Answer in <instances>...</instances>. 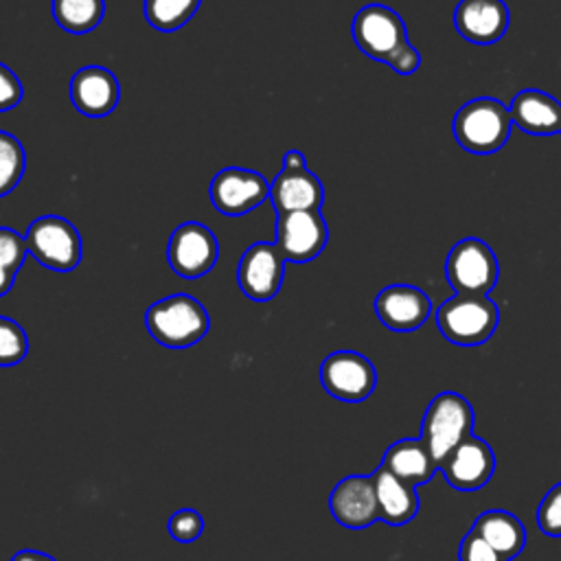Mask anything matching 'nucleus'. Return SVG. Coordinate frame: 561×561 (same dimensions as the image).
I'll list each match as a JSON object with an SVG mask.
<instances>
[{
  "instance_id": "1",
  "label": "nucleus",
  "mask_w": 561,
  "mask_h": 561,
  "mask_svg": "<svg viewBox=\"0 0 561 561\" xmlns=\"http://www.w3.org/2000/svg\"><path fill=\"white\" fill-rule=\"evenodd\" d=\"M145 327L158 344L186 348L202 342L210 329V318L197 298L188 294H173L156 300L145 311Z\"/></svg>"
},
{
  "instance_id": "2",
  "label": "nucleus",
  "mask_w": 561,
  "mask_h": 561,
  "mask_svg": "<svg viewBox=\"0 0 561 561\" xmlns=\"http://www.w3.org/2000/svg\"><path fill=\"white\" fill-rule=\"evenodd\" d=\"M440 335L458 346L484 344L500 324V309L489 294H454L436 309Z\"/></svg>"
},
{
  "instance_id": "3",
  "label": "nucleus",
  "mask_w": 561,
  "mask_h": 561,
  "mask_svg": "<svg viewBox=\"0 0 561 561\" xmlns=\"http://www.w3.org/2000/svg\"><path fill=\"white\" fill-rule=\"evenodd\" d=\"M513 127L508 107L491 96L467 101L454 116V136L471 153H493L504 147Z\"/></svg>"
},
{
  "instance_id": "4",
  "label": "nucleus",
  "mask_w": 561,
  "mask_h": 561,
  "mask_svg": "<svg viewBox=\"0 0 561 561\" xmlns=\"http://www.w3.org/2000/svg\"><path fill=\"white\" fill-rule=\"evenodd\" d=\"M476 414L471 403L460 394L445 390L436 394L421 421V440L427 445L436 465L467 436L473 434Z\"/></svg>"
},
{
  "instance_id": "5",
  "label": "nucleus",
  "mask_w": 561,
  "mask_h": 561,
  "mask_svg": "<svg viewBox=\"0 0 561 561\" xmlns=\"http://www.w3.org/2000/svg\"><path fill=\"white\" fill-rule=\"evenodd\" d=\"M26 250L53 272H70L81 263L83 245L79 230L59 215H42L26 230Z\"/></svg>"
},
{
  "instance_id": "6",
  "label": "nucleus",
  "mask_w": 561,
  "mask_h": 561,
  "mask_svg": "<svg viewBox=\"0 0 561 561\" xmlns=\"http://www.w3.org/2000/svg\"><path fill=\"white\" fill-rule=\"evenodd\" d=\"M445 274L456 294H489L497 285L500 265L489 243L467 237L449 250Z\"/></svg>"
},
{
  "instance_id": "7",
  "label": "nucleus",
  "mask_w": 561,
  "mask_h": 561,
  "mask_svg": "<svg viewBox=\"0 0 561 561\" xmlns=\"http://www.w3.org/2000/svg\"><path fill=\"white\" fill-rule=\"evenodd\" d=\"M320 383L331 397L357 403L373 394L377 370L373 362L357 351H335L320 364Z\"/></svg>"
},
{
  "instance_id": "8",
  "label": "nucleus",
  "mask_w": 561,
  "mask_h": 561,
  "mask_svg": "<svg viewBox=\"0 0 561 561\" xmlns=\"http://www.w3.org/2000/svg\"><path fill=\"white\" fill-rule=\"evenodd\" d=\"M353 39L364 55L388 64L408 42V31L399 13L390 7L366 4L353 18Z\"/></svg>"
},
{
  "instance_id": "9",
  "label": "nucleus",
  "mask_w": 561,
  "mask_h": 561,
  "mask_svg": "<svg viewBox=\"0 0 561 561\" xmlns=\"http://www.w3.org/2000/svg\"><path fill=\"white\" fill-rule=\"evenodd\" d=\"M219 256V243L213 230L199 221L180 224L167 245V261L182 278L206 276Z\"/></svg>"
},
{
  "instance_id": "10",
  "label": "nucleus",
  "mask_w": 561,
  "mask_h": 561,
  "mask_svg": "<svg viewBox=\"0 0 561 561\" xmlns=\"http://www.w3.org/2000/svg\"><path fill=\"white\" fill-rule=\"evenodd\" d=\"M329 241V228L320 210L283 213L276 219V245L285 261L307 263L316 259Z\"/></svg>"
},
{
  "instance_id": "11",
  "label": "nucleus",
  "mask_w": 561,
  "mask_h": 561,
  "mask_svg": "<svg viewBox=\"0 0 561 561\" xmlns=\"http://www.w3.org/2000/svg\"><path fill=\"white\" fill-rule=\"evenodd\" d=\"M213 206L228 217L245 215L270 197L267 180L252 169L226 167L210 182Z\"/></svg>"
},
{
  "instance_id": "12",
  "label": "nucleus",
  "mask_w": 561,
  "mask_h": 561,
  "mask_svg": "<svg viewBox=\"0 0 561 561\" xmlns=\"http://www.w3.org/2000/svg\"><path fill=\"white\" fill-rule=\"evenodd\" d=\"M285 274V256L276 243L256 241L252 243L239 261L237 280L241 291L252 300H270L278 294Z\"/></svg>"
},
{
  "instance_id": "13",
  "label": "nucleus",
  "mask_w": 561,
  "mask_h": 561,
  "mask_svg": "<svg viewBox=\"0 0 561 561\" xmlns=\"http://www.w3.org/2000/svg\"><path fill=\"white\" fill-rule=\"evenodd\" d=\"M449 486L458 491L482 489L495 471V454L484 438L467 436L438 465Z\"/></svg>"
},
{
  "instance_id": "14",
  "label": "nucleus",
  "mask_w": 561,
  "mask_h": 561,
  "mask_svg": "<svg viewBox=\"0 0 561 561\" xmlns=\"http://www.w3.org/2000/svg\"><path fill=\"white\" fill-rule=\"evenodd\" d=\"M375 313L383 327L408 333L427 322V318L432 316V300L423 289L397 283L383 287L377 294Z\"/></svg>"
},
{
  "instance_id": "15",
  "label": "nucleus",
  "mask_w": 561,
  "mask_h": 561,
  "mask_svg": "<svg viewBox=\"0 0 561 561\" xmlns=\"http://www.w3.org/2000/svg\"><path fill=\"white\" fill-rule=\"evenodd\" d=\"M329 508L337 524L346 528H366L379 519V506L375 484L370 476H346L342 478L331 495Z\"/></svg>"
},
{
  "instance_id": "16",
  "label": "nucleus",
  "mask_w": 561,
  "mask_h": 561,
  "mask_svg": "<svg viewBox=\"0 0 561 561\" xmlns=\"http://www.w3.org/2000/svg\"><path fill=\"white\" fill-rule=\"evenodd\" d=\"M121 99V83L103 66H85L70 79V101L77 112L90 118H101L114 112Z\"/></svg>"
},
{
  "instance_id": "17",
  "label": "nucleus",
  "mask_w": 561,
  "mask_h": 561,
  "mask_svg": "<svg viewBox=\"0 0 561 561\" xmlns=\"http://www.w3.org/2000/svg\"><path fill=\"white\" fill-rule=\"evenodd\" d=\"M508 7L504 0H460L454 11L458 33L473 44H493L508 28Z\"/></svg>"
},
{
  "instance_id": "18",
  "label": "nucleus",
  "mask_w": 561,
  "mask_h": 561,
  "mask_svg": "<svg viewBox=\"0 0 561 561\" xmlns=\"http://www.w3.org/2000/svg\"><path fill=\"white\" fill-rule=\"evenodd\" d=\"M270 199L276 215L294 210H320L324 202V188L316 173L307 167H283L270 184Z\"/></svg>"
},
{
  "instance_id": "19",
  "label": "nucleus",
  "mask_w": 561,
  "mask_h": 561,
  "mask_svg": "<svg viewBox=\"0 0 561 561\" xmlns=\"http://www.w3.org/2000/svg\"><path fill=\"white\" fill-rule=\"evenodd\" d=\"M377 506H379V519L390 526H403L412 522L419 513V497L416 486L397 478L388 469L379 467L373 476Z\"/></svg>"
},
{
  "instance_id": "20",
  "label": "nucleus",
  "mask_w": 561,
  "mask_h": 561,
  "mask_svg": "<svg viewBox=\"0 0 561 561\" xmlns=\"http://www.w3.org/2000/svg\"><path fill=\"white\" fill-rule=\"evenodd\" d=\"M513 123L535 136H548L561 131V103L541 90H522L511 101Z\"/></svg>"
},
{
  "instance_id": "21",
  "label": "nucleus",
  "mask_w": 561,
  "mask_h": 561,
  "mask_svg": "<svg viewBox=\"0 0 561 561\" xmlns=\"http://www.w3.org/2000/svg\"><path fill=\"white\" fill-rule=\"evenodd\" d=\"M381 467L414 486L427 484L438 469V465L434 462V458H432L427 445L421 440V436L419 438H401V440L392 443L381 458Z\"/></svg>"
},
{
  "instance_id": "22",
  "label": "nucleus",
  "mask_w": 561,
  "mask_h": 561,
  "mask_svg": "<svg viewBox=\"0 0 561 561\" xmlns=\"http://www.w3.org/2000/svg\"><path fill=\"white\" fill-rule=\"evenodd\" d=\"M478 535H482L506 561L515 559L526 546V528L524 524L508 511H484L476 517L471 526Z\"/></svg>"
},
{
  "instance_id": "23",
  "label": "nucleus",
  "mask_w": 561,
  "mask_h": 561,
  "mask_svg": "<svg viewBox=\"0 0 561 561\" xmlns=\"http://www.w3.org/2000/svg\"><path fill=\"white\" fill-rule=\"evenodd\" d=\"M50 9L55 22L64 31L83 35L101 24L105 15V0H53Z\"/></svg>"
},
{
  "instance_id": "24",
  "label": "nucleus",
  "mask_w": 561,
  "mask_h": 561,
  "mask_svg": "<svg viewBox=\"0 0 561 561\" xmlns=\"http://www.w3.org/2000/svg\"><path fill=\"white\" fill-rule=\"evenodd\" d=\"M202 0H145V20L162 33L178 31L184 26L195 11L199 9Z\"/></svg>"
},
{
  "instance_id": "25",
  "label": "nucleus",
  "mask_w": 561,
  "mask_h": 561,
  "mask_svg": "<svg viewBox=\"0 0 561 561\" xmlns=\"http://www.w3.org/2000/svg\"><path fill=\"white\" fill-rule=\"evenodd\" d=\"M26 241L13 228L0 226V296L9 294L26 256Z\"/></svg>"
},
{
  "instance_id": "26",
  "label": "nucleus",
  "mask_w": 561,
  "mask_h": 561,
  "mask_svg": "<svg viewBox=\"0 0 561 561\" xmlns=\"http://www.w3.org/2000/svg\"><path fill=\"white\" fill-rule=\"evenodd\" d=\"M26 167V153L22 142L0 129V197L9 195L22 180Z\"/></svg>"
},
{
  "instance_id": "27",
  "label": "nucleus",
  "mask_w": 561,
  "mask_h": 561,
  "mask_svg": "<svg viewBox=\"0 0 561 561\" xmlns=\"http://www.w3.org/2000/svg\"><path fill=\"white\" fill-rule=\"evenodd\" d=\"M28 355L26 331L7 316H0V366H15Z\"/></svg>"
},
{
  "instance_id": "28",
  "label": "nucleus",
  "mask_w": 561,
  "mask_h": 561,
  "mask_svg": "<svg viewBox=\"0 0 561 561\" xmlns=\"http://www.w3.org/2000/svg\"><path fill=\"white\" fill-rule=\"evenodd\" d=\"M537 526L548 537H561V482L554 484L539 502Z\"/></svg>"
},
{
  "instance_id": "29",
  "label": "nucleus",
  "mask_w": 561,
  "mask_h": 561,
  "mask_svg": "<svg viewBox=\"0 0 561 561\" xmlns=\"http://www.w3.org/2000/svg\"><path fill=\"white\" fill-rule=\"evenodd\" d=\"M169 533L175 541L191 543L204 533V517L195 508H180L169 517Z\"/></svg>"
},
{
  "instance_id": "30",
  "label": "nucleus",
  "mask_w": 561,
  "mask_h": 561,
  "mask_svg": "<svg viewBox=\"0 0 561 561\" xmlns=\"http://www.w3.org/2000/svg\"><path fill=\"white\" fill-rule=\"evenodd\" d=\"M458 561H506L482 535H478L473 528L462 537Z\"/></svg>"
},
{
  "instance_id": "31",
  "label": "nucleus",
  "mask_w": 561,
  "mask_h": 561,
  "mask_svg": "<svg viewBox=\"0 0 561 561\" xmlns=\"http://www.w3.org/2000/svg\"><path fill=\"white\" fill-rule=\"evenodd\" d=\"M24 96L20 77L0 61V112H9L15 105H20Z\"/></svg>"
},
{
  "instance_id": "32",
  "label": "nucleus",
  "mask_w": 561,
  "mask_h": 561,
  "mask_svg": "<svg viewBox=\"0 0 561 561\" xmlns=\"http://www.w3.org/2000/svg\"><path fill=\"white\" fill-rule=\"evenodd\" d=\"M419 64H421V55H419V50H416L410 42H405V44L388 59V66H390L394 72H399V75H412V72L419 68Z\"/></svg>"
},
{
  "instance_id": "33",
  "label": "nucleus",
  "mask_w": 561,
  "mask_h": 561,
  "mask_svg": "<svg viewBox=\"0 0 561 561\" xmlns=\"http://www.w3.org/2000/svg\"><path fill=\"white\" fill-rule=\"evenodd\" d=\"M11 561H55V559L39 550H20L11 557Z\"/></svg>"
},
{
  "instance_id": "34",
  "label": "nucleus",
  "mask_w": 561,
  "mask_h": 561,
  "mask_svg": "<svg viewBox=\"0 0 561 561\" xmlns=\"http://www.w3.org/2000/svg\"><path fill=\"white\" fill-rule=\"evenodd\" d=\"M283 167H291V169H296V167H307V164H305V156H302L298 149H289V151L283 156Z\"/></svg>"
}]
</instances>
